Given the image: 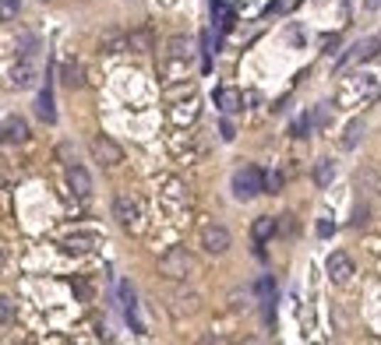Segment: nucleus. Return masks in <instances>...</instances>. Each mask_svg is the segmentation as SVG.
<instances>
[{
	"label": "nucleus",
	"instance_id": "5701e85b",
	"mask_svg": "<svg viewBox=\"0 0 381 345\" xmlns=\"http://www.w3.org/2000/svg\"><path fill=\"white\" fill-rule=\"evenodd\" d=\"M360 138H364V120H353V124L346 127V134H343V145H346V148H357Z\"/></svg>",
	"mask_w": 381,
	"mask_h": 345
},
{
	"label": "nucleus",
	"instance_id": "f3484780",
	"mask_svg": "<svg viewBox=\"0 0 381 345\" xmlns=\"http://www.w3.org/2000/svg\"><path fill=\"white\" fill-rule=\"evenodd\" d=\"M99 46H102V50H109V53H120L124 46H131V39H124V35H120L117 28H109V32H102Z\"/></svg>",
	"mask_w": 381,
	"mask_h": 345
},
{
	"label": "nucleus",
	"instance_id": "aec40b11",
	"mask_svg": "<svg viewBox=\"0 0 381 345\" xmlns=\"http://www.w3.org/2000/svg\"><path fill=\"white\" fill-rule=\"evenodd\" d=\"M198 310V296L194 292H177L173 296V314H194Z\"/></svg>",
	"mask_w": 381,
	"mask_h": 345
},
{
	"label": "nucleus",
	"instance_id": "9b49d317",
	"mask_svg": "<svg viewBox=\"0 0 381 345\" xmlns=\"http://www.w3.org/2000/svg\"><path fill=\"white\" fill-rule=\"evenodd\" d=\"M68 183H71V190L78 194V197H89L92 194V176H89V170L85 166H68Z\"/></svg>",
	"mask_w": 381,
	"mask_h": 345
},
{
	"label": "nucleus",
	"instance_id": "f03ea898",
	"mask_svg": "<svg viewBox=\"0 0 381 345\" xmlns=\"http://www.w3.org/2000/svg\"><path fill=\"white\" fill-rule=\"evenodd\" d=\"M265 190V176L254 170V166H244V170L233 172V197L237 201H251Z\"/></svg>",
	"mask_w": 381,
	"mask_h": 345
},
{
	"label": "nucleus",
	"instance_id": "bb28decb",
	"mask_svg": "<svg viewBox=\"0 0 381 345\" xmlns=\"http://www.w3.org/2000/svg\"><path fill=\"white\" fill-rule=\"evenodd\" d=\"M314 124H318V127H328V124H332V113H328V106H318V109H314Z\"/></svg>",
	"mask_w": 381,
	"mask_h": 345
},
{
	"label": "nucleus",
	"instance_id": "a211bd4d",
	"mask_svg": "<svg viewBox=\"0 0 381 345\" xmlns=\"http://www.w3.org/2000/svg\"><path fill=\"white\" fill-rule=\"evenodd\" d=\"M332 180H336V163H332V159H321V163L314 166V183H318V187L325 190V187H328Z\"/></svg>",
	"mask_w": 381,
	"mask_h": 345
},
{
	"label": "nucleus",
	"instance_id": "f257e3e1",
	"mask_svg": "<svg viewBox=\"0 0 381 345\" xmlns=\"http://www.w3.org/2000/svg\"><path fill=\"white\" fill-rule=\"evenodd\" d=\"M159 271H163L166 278H173V282H184L190 271H194V258H190L184 247H173V251H166V254L159 258Z\"/></svg>",
	"mask_w": 381,
	"mask_h": 345
},
{
	"label": "nucleus",
	"instance_id": "c85d7f7f",
	"mask_svg": "<svg viewBox=\"0 0 381 345\" xmlns=\"http://www.w3.org/2000/svg\"><path fill=\"white\" fill-rule=\"evenodd\" d=\"M57 155H60L68 166H75V163H78V159H75V152H71V145H60V148H57Z\"/></svg>",
	"mask_w": 381,
	"mask_h": 345
},
{
	"label": "nucleus",
	"instance_id": "2eb2a0df",
	"mask_svg": "<svg viewBox=\"0 0 381 345\" xmlns=\"http://www.w3.org/2000/svg\"><path fill=\"white\" fill-rule=\"evenodd\" d=\"M36 116L43 120V124H53L57 120V109H53V92H50V85L39 92V99H36Z\"/></svg>",
	"mask_w": 381,
	"mask_h": 345
},
{
	"label": "nucleus",
	"instance_id": "393cba45",
	"mask_svg": "<svg viewBox=\"0 0 381 345\" xmlns=\"http://www.w3.org/2000/svg\"><path fill=\"white\" fill-rule=\"evenodd\" d=\"M289 131H293V138H304V134H307V131H311V116H307V113H304V116H296V120H293V127H289Z\"/></svg>",
	"mask_w": 381,
	"mask_h": 345
},
{
	"label": "nucleus",
	"instance_id": "7ed1b4c3",
	"mask_svg": "<svg viewBox=\"0 0 381 345\" xmlns=\"http://www.w3.org/2000/svg\"><path fill=\"white\" fill-rule=\"evenodd\" d=\"M375 92H378V85H375L371 75H357V78H346V82H343V88H339V102H343V106H357V102L371 99Z\"/></svg>",
	"mask_w": 381,
	"mask_h": 345
},
{
	"label": "nucleus",
	"instance_id": "f8f14e48",
	"mask_svg": "<svg viewBox=\"0 0 381 345\" xmlns=\"http://www.w3.org/2000/svg\"><path fill=\"white\" fill-rule=\"evenodd\" d=\"M159 187H163V197L170 201V204H188V190H184V183L177 180V176H159Z\"/></svg>",
	"mask_w": 381,
	"mask_h": 345
},
{
	"label": "nucleus",
	"instance_id": "6ab92c4d",
	"mask_svg": "<svg viewBox=\"0 0 381 345\" xmlns=\"http://www.w3.org/2000/svg\"><path fill=\"white\" fill-rule=\"evenodd\" d=\"M18 57H39V35L32 32L18 35Z\"/></svg>",
	"mask_w": 381,
	"mask_h": 345
},
{
	"label": "nucleus",
	"instance_id": "b1692460",
	"mask_svg": "<svg viewBox=\"0 0 381 345\" xmlns=\"http://www.w3.org/2000/svg\"><path fill=\"white\" fill-rule=\"evenodd\" d=\"M272 233H276V219H258V222H254V240H258V243H265Z\"/></svg>",
	"mask_w": 381,
	"mask_h": 345
},
{
	"label": "nucleus",
	"instance_id": "a878e982",
	"mask_svg": "<svg viewBox=\"0 0 381 345\" xmlns=\"http://www.w3.org/2000/svg\"><path fill=\"white\" fill-rule=\"evenodd\" d=\"M0 317H4V328H11V324H14V303H11L7 296L0 300Z\"/></svg>",
	"mask_w": 381,
	"mask_h": 345
},
{
	"label": "nucleus",
	"instance_id": "4be33fe9",
	"mask_svg": "<svg viewBox=\"0 0 381 345\" xmlns=\"http://www.w3.org/2000/svg\"><path fill=\"white\" fill-rule=\"evenodd\" d=\"M60 82H64V85H82V67H78V64H75V60H68V64H64V67H60Z\"/></svg>",
	"mask_w": 381,
	"mask_h": 345
},
{
	"label": "nucleus",
	"instance_id": "dca6fc26",
	"mask_svg": "<svg viewBox=\"0 0 381 345\" xmlns=\"http://www.w3.org/2000/svg\"><path fill=\"white\" fill-rule=\"evenodd\" d=\"M166 60H173V64H190V43L184 35H173V39H170Z\"/></svg>",
	"mask_w": 381,
	"mask_h": 345
},
{
	"label": "nucleus",
	"instance_id": "4468645a",
	"mask_svg": "<svg viewBox=\"0 0 381 345\" xmlns=\"http://www.w3.org/2000/svg\"><path fill=\"white\" fill-rule=\"evenodd\" d=\"M215 106L230 116V113H237V109L244 106V95H240L237 88H219V92H215Z\"/></svg>",
	"mask_w": 381,
	"mask_h": 345
},
{
	"label": "nucleus",
	"instance_id": "20e7f679",
	"mask_svg": "<svg viewBox=\"0 0 381 345\" xmlns=\"http://www.w3.org/2000/svg\"><path fill=\"white\" fill-rule=\"evenodd\" d=\"M113 219L120 222V229L138 233V229H141V208H138V201L127 197V194H117V197H113Z\"/></svg>",
	"mask_w": 381,
	"mask_h": 345
},
{
	"label": "nucleus",
	"instance_id": "2f4dec72",
	"mask_svg": "<svg viewBox=\"0 0 381 345\" xmlns=\"http://www.w3.org/2000/svg\"><path fill=\"white\" fill-rule=\"evenodd\" d=\"M265 187H269V190H279V187H283V176H269Z\"/></svg>",
	"mask_w": 381,
	"mask_h": 345
},
{
	"label": "nucleus",
	"instance_id": "473e14b6",
	"mask_svg": "<svg viewBox=\"0 0 381 345\" xmlns=\"http://www.w3.org/2000/svg\"><path fill=\"white\" fill-rule=\"evenodd\" d=\"M237 134H233V124H222V141H233Z\"/></svg>",
	"mask_w": 381,
	"mask_h": 345
},
{
	"label": "nucleus",
	"instance_id": "0eeeda50",
	"mask_svg": "<svg viewBox=\"0 0 381 345\" xmlns=\"http://www.w3.org/2000/svg\"><path fill=\"white\" fill-rule=\"evenodd\" d=\"M325 271H328V278L336 282V285H346L350 278H353V261L346 251H336V254H328L325 261Z\"/></svg>",
	"mask_w": 381,
	"mask_h": 345
},
{
	"label": "nucleus",
	"instance_id": "ddd939ff",
	"mask_svg": "<svg viewBox=\"0 0 381 345\" xmlns=\"http://www.w3.org/2000/svg\"><path fill=\"white\" fill-rule=\"evenodd\" d=\"M4 141H7V145L28 141V124H25L21 116H7V120H4Z\"/></svg>",
	"mask_w": 381,
	"mask_h": 345
},
{
	"label": "nucleus",
	"instance_id": "7c9ffc66",
	"mask_svg": "<svg viewBox=\"0 0 381 345\" xmlns=\"http://www.w3.org/2000/svg\"><path fill=\"white\" fill-rule=\"evenodd\" d=\"M258 292H262V296L276 292V278H262V282H258Z\"/></svg>",
	"mask_w": 381,
	"mask_h": 345
},
{
	"label": "nucleus",
	"instance_id": "72a5a7b5",
	"mask_svg": "<svg viewBox=\"0 0 381 345\" xmlns=\"http://www.w3.org/2000/svg\"><path fill=\"white\" fill-rule=\"evenodd\" d=\"M18 4H21V0H4V11H7V18L18 11Z\"/></svg>",
	"mask_w": 381,
	"mask_h": 345
},
{
	"label": "nucleus",
	"instance_id": "423d86ee",
	"mask_svg": "<svg viewBox=\"0 0 381 345\" xmlns=\"http://www.w3.org/2000/svg\"><path fill=\"white\" fill-rule=\"evenodd\" d=\"M92 155H95V163H102V166L124 163V148H120L113 138H106V134H95L92 138Z\"/></svg>",
	"mask_w": 381,
	"mask_h": 345
},
{
	"label": "nucleus",
	"instance_id": "9d476101",
	"mask_svg": "<svg viewBox=\"0 0 381 345\" xmlns=\"http://www.w3.org/2000/svg\"><path fill=\"white\" fill-rule=\"evenodd\" d=\"M194 116H198V95H194V92H190L188 99H177L173 109H170V120H173L177 127H188Z\"/></svg>",
	"mask_w": 381,
	"mask_h": 345
},
{
	"label": "nucleus",
	"instance_id": "39448f33",
	"mask_svg": "<svg viewBox=\"0 0 381 345\" xmlns=\"http://www.w3.org/2000/svg\"><path fill=\"white\" fill-rule=\"evenodd\" d=\"M230 243H233V236H230V229L226 226H219V222H208L205 229H201V247H205V254H226L230 251Z\"/></svg>",
	"mask_w": 381,
	"mask_h": 345
},
{
	"label": "nucleus",
	"instance_id": "f704fd0d",
	"mask_svg": "<svg viewBox=\"0 0 381 345\" xmlns=\"http://www.w3.org/2000/svg\"><path fill=\"white\" fill-rule=\"evenodd\" d=\"M381 7V0H367V11H378Z\"/></svg>",
	"mask_w": 381,
	"mask_h": 345
},
{
	"label": "nucleus",
	"instance_id": "1a4fd4ad",
	"mask_svg": "<svg viewBox=\"0 0 381 345\" xmlns=\"http://www.w3.org/2000/svg\"><path fill=\"white\" fill-rule=\"evenodd\" d=\"M64 247L68 251H95V247H102V233H95V229H75L68 240H64Z\"/></svg>",
	"mask_w": 381,
	"mask_h": 345
},
{
	"label": "nucleus",
	"instance_id": "cd10ccee",
	"mask_svg": "<svg viewBox=\"0 0 381 345\" xmlns=\"http://www.w3.org/2000/svg\"><path fill=\"white\" fill-rule=\"evenodd\" d=\"M375 53H378V39H371V43H364V46H360V53H357V57H360V60H371V57H375Z\"/></svg>",
	"mask_w": 381,
	"mask_h": 345
},
{
	"label": "nucleus",
	"instance_id": "c756f323",
	"mask_svg": "<svg viewBox=\"0 0 381 345\" xmlns=\"http://www.w3.org/2000/svg\"><path fill=\"white\" fill-rule=\"evenodd\" d=\"M332 233H336V222H332V219H321V222H318V236H332Z\"/></svg>",
	"mask_w": 381,
	"mask_h": 345
},
{
	"label": "nucleus",
	"instance_id": "6e6552de",
	"mask_svg": "<svg viewBox=\"0 0 381 345\" xmlns=\"http://www.w3.org/2000/svg\"><path fill=\"white\" fill-rule=\"evenodd\" d=\"M36 60L39 57H18V64L11 67V85H18V88L36 85V78H39V64Z\"/></svg>",
	"mask_w": 381,
	"mask_h": 345
},
{
	"label": "nucleus",
	"instance_id": "412c9836",
	"mask_svg": "<svg viewBox=\"0 0 381 345\" xmlns=\"http://www.w3.org/2000/svg\"><path fill=\"white\" fill-rule=\"evenodd\" d=\"M124 317H127V324H131V332H138V335H145V324H141V317H138V300H131V303H124Z\"/></svg>",
	"mask_w": 381,
	"mask_h": 345
}]
</instances>
